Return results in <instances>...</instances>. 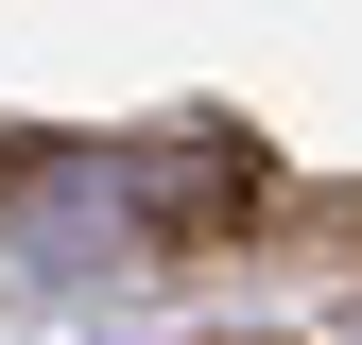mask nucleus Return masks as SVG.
Returning a JSON list of instances; mask_svg holds the SVG:
<instances>
[]
</instances>
